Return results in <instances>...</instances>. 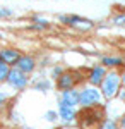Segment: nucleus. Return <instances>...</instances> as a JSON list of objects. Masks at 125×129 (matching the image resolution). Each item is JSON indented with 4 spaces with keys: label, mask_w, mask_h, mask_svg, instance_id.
Returning a JSON list of instances; mask_svg holds the SVG:
<instances>
[{
    "label": "nucleus",
    "mask_w": 125,
    "mask_h": 129,
    "mask_svg": "<svg viewBox=\"0 0 125 129\" xmlns=\"http://www.w3.org/2000/svg\"><path fill=\"white\" fill-rule=\"evenodd\" d=\"M9 83L14 86V88H24L28 84V78H26V72L21 71L19 67L17 69H12L9 72Z\"/></svg>",
    "instance_id": "nucleus-4"
},
{
    "label": "nucleus",
    "mask_w": 125,
    "mask_h": 129,
    "mask_svg": "<svg viewBox=\"0 0 125 129\" xmlns=\"http://www.w3.org/2000/svg\"><path fill=\"white\" fill-rule=\"evenodd\" d=\"M122 83H123V84H125V72H123V74H122Z\"/></svg>",
    "instance_id": "nucleus-19"
},
{
    "label": "nucleus",
    "mask_w": 125,
    "mask_h": 129,
    "mask_svg": "<svg viewBox=\"0 0 125 129\" xmlns=\"http://www.w3.org/2000/svg\"><path fill=\"white\" fill-rule=\"evenodd\" d=\"M60 117L65 120V122L72 120L74 117H76V110H74V107L65 105V103H62V102H60Z\"/></svg>",
    "instance_id": "nucleus-8"
},
{
    "label": "nucleus",
    "mask_w": 125,
    "mask_h": 129,
    "mask_svg": "<svg viewBox=\"0 0 125 129\" xmlns=\"http://www.w3.org/2000/svg\"><path fill=\"white\" fill-rule=\"evenodd\" d=\"M74 84H76V79L72 74H64L58 78V88L60 89H70Z\"/></svg>",
    "instance_id": "nucleus-9"
},
{
    "label": "nucleus",
    "mask_w": 125,
    "mask_h": 129,
    "mask_svg": "<svg viewBox=\"0 0 125 129\" xmlns=\"http://www.w3.org/2000/svg\"><path fill=\"white\" fill-rule=\"evenodd\" d=\"M9 72H10L9 64H7L5 60L0 59V83H2V81H5V79H9Z\"/></svg>",
    "instance_id": "nucleus-11"
},
{
    "label": "nucleus",
    "mask_w": 125,
    "mask_h": 129,
    "mask_svg": "<svg viewBox=\"0 0 125 129\" xmlns=\"http://www.w3.org/2000/svg\"><path fill=\"white\" fill-rule=\"evenodd\" d=\"M4 100H5V96H4V95H0V103H2Z\"/></svg>",
    "instance_id": "nucleus-20"
},
{
    "label": "nucleus",
    "mask_w": 125,
    "mask_h": 129,
    "mask_svg": "<svg viewBox=\"0 0 125 129\" xmlns=\"http://www.w3.org/2000/svg\"><path fill=\"white\" fill-rule=\"evenodd\" d=\"M12 14V10H4V9H0V16H10Z\"/></svg>",
    "instance_id": "nucleus-18"
},
{
    "label": "nucleus",
    "mask_w": 125,
    "mask_h": 129,
    "mask_svg": "<svg viewBox=\"0 0 125 129\" xmlns=\"http://www.w3.org/2000/svg\"><path fill=\"white\" fill-rule=\"evenodd\" d=\"M101 129H118V127H116V124L113 122V120H106Z\"/></svg>",
    "instance_id": "nucleus-13"
},
{
    "label": "nucleus",
    "mask_w": 125,
    "mask_h": 129,
    "mask_svg": "<svg viewBox=\"0 0 125 129\" xmlns=\"http://www.w3.org/2000/svg\"><path fill=\"white\" fill-rule=\"evenodd\" d=\"M120 83H122V76L118 74V72H108L105 76V79L101 83V91H103V96L105 98H113L118 95V91H120Z\"/></svg>",
    "instance_id": "nucleus-2"
},
{
    "label": "nucleus",
    "mask_w": 125,
    "mask_h": 129,
    "mask_svg": "<svg viewBox=\"0 0 125 129\" xmlns=\"http://www.w3.org/2000/svg\"><path fill=\"white\" fill-rule=\"evenodd\" d=\"M0 59L5 60L7 64H17L21 55L17 53V50H0Z\"/></svg>",
    "instance_id": "nucleus-7"
},
{
    "label": "nucleus",
    "mask_w": 125,
    "mask_h": 129,
    "mask_svg": "<svg viewBox=\"0 0 125 129\" xmlns=\"http://www.w3.org/2000/svg\"><path fill=\"white\" fill-rule=\"evenodd\" d=\"M62 103H65V105H70V107H74L77 103H81V93H77L74 89H65L64 91V95H62Z\"/></svg>",
    "instance_id": "nucleus-6"
},
{
    "label": "nucleus",
    "mask_w": 125,
    "mask_h": 129,
    "mask_svg": "<svg viewBox=\"0 0 125 129\" xmlns=\"http://www.w3.org/2000/svg\"><path fill=\"white\" fill-rule=\"evenodd\" d=\"M106 76V71L105 67H101V66H98L94 69L91 71V74H89V83L93 84V86H101V83L105 79Z\"/></svg>",
    "instance_id": "nucleus-5"
},
{
    "label": "nucleus",
    "mask_w": 125,
    "mask_h": 129,
    "mask_svg": "<svg viewBox=\"0 0 125 129\" xmlns=\"http://www.w3.org/2000/svg\"><path fill=\"white\" fill-rule=\"evenodd\" d=\"M118 129H125V114L122 115V119H120V124H118Z\"/></svg>",
    "instance_id": "nucleus-16"
},
{
    "label": "nucleus",
    "mask_w": 125,
    "mask_h": 129,
    "mask_svg": "<svg viewBox=\"0 0 125 129\" xmlns=\"http://www.w3.org/2000/svg\"><path fill=\"white\" fill-rule=\"evenodd\" d=\"M17 67L21 71H24V72H31V71L34 69V60L31 59V57H21L17 60Z\"/></svg>",
    "instance_id": "nucleus-10"
},
{
    "label": "nucleus",
    "mask_w": 125,
    "mask_h": 129,
    "mask_svg": "<svg viewBox=\"0 0 125 129\" xmlns=\"http://www.w3.org/2000/svg\"><path fill=\"white\" fill-rule=\"evenodd\" d=\"M101 62H103V66H106V67H116V66H122L123 64V60L116 59V57H105Z\"/></svg>",
    "instance_id": "nucleus-12"
},
{
    "label": "nucleus",
    "mask_w": 125,
    "mask_h": 129,
    "mask_svg": "<svg viewBox=\"0 0 125 129\" xmlns=\"http://www.w3.org/2000/svg\"><path fill=\"white\" fill-rule=\"evenodd\" d=\"M115 22L116 24H125V16H118V17L115 19Z\"/></svg>",
    "instance_id": "nucleus-15"
},
{
    "label": "nucleus",
    "mask_w": 125,
    "mask_h": 129,
    "mask_svg": "<svg viewBox=\"0 0 125 129\" xmlns=\"http://www.w3.org/2000/svg\"><path fill=\"white\" fill-rule=\"evenodd\" d=\"M48 86H50L48 83H41V84H36V88H39V89H46Z\"/></svg>",
    "instance_id": "nucleus-17"
},
{
    "label": "nucleus",
    "mask_w": 125,
    "mask_h": 129,
    "mask_svg": "<svg viewBox=\"0 0 125 129\" xmlns=\"http://www.w3.org/2000/svg\"><path fill=\"white\" fill-rule=\"evenodd\" d=\"M105 119V109L96 105L84 107V110L79 114V127L81 129H99Z\"/></svg>",
    "instance_id": "nucleus-1"
},
{
    "label": "nucleus",
    "mask_w": 125,
    "mask_h": 129,
    "mask_svg": "<svg viewBox=\"0 0 125 129\" xmlns=\"http://www.w3.org/2000/svg\"><path fill=\"white\" fill-rule=\"evenodd\" d=\"M46 119H48V120H55V119H57V114L50 110V112H46Z\"/></svg>",
    "instance_id": "nucleus-14"
},
{
    "label": "nucleus",
    "mask_w": 125,
    "mask_h": 129,
    "mask_svg": "<svg viewBox=\"0 0 125 129\" xmlns=\"http://www.w3.org/2000/svg\"><path fill=\"white\" fill-rule=\"evenodd\" d=\"M99 100H101V93L96 88H86L81 91V105H84V107L99 103Z\"/></svg>",
    "instance_id": "nucleus-3"
}]
</instances>
